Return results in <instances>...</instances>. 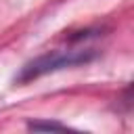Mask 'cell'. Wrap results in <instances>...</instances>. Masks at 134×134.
<instances>
[{
    "label": "cell",
    "instance_id": "7a4b0ae2",
    "mask_svg": "<svg viewBox=\"0 0 134 134\" xmlns=\"http://www.w3.org/2000/svg\"><path fill=\"white\" fill-rule=\"evenodd\" d=\"M27 130L42 132V130H54V132H67L69 128L61 121H27Z\"/></svg>",
    "mask_w": 134,
    "mask_h": 134
},
{
    "label": "cell",
    "instance_id": "6da1fadb",
    "mask_svg": "<svg viewBox=\"0 0 134 134\" xmlns=\"http://www.w3.org/2000/svg\"><path fill=\"white\" fill-rule=\"evenodd\" d=\"M96 57H98V52L94 48H73V50L46 52L42 57H36L31 61H27L21 67V71L15 75V84H27V82L38 80L46 73H54V71H61V69L86 65V63L94 61Z\"/></svg>",
    "mask_w": 134,
    "mask_h": 134
}]
</instances>
